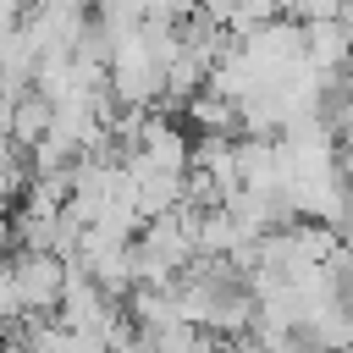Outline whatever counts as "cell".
I'll return each mask as SVG.
<instances>
[{"instance_id":"6da1fadb","label":"cell","mask_w":353,"mask_h":353,"mask_svg":"<svg viewBox=\"0 0 353 353\" xmlns=\"http://www.w3.org/2000/svg\"><path fill=\"white\" fill-rule=\"evenodd\" d=\"M11 276H17V292H22L28 314H50L61 303V292H66V259L55 248H17Z\"/></svg>"},{"instance_id":"7a4b0ae2","label":"cell","mask_w":353,"mask_h":353,"mask_svg":"<svg viewBox=\"0 0 353 353\" xmlns=\"http://www.w3.org/2000/svg\"><path fill=\"white\" fill-rule=\"evenodd\" d=\"M303 61L325 77H336L347 61H353V22L336 11V17H314L303 22Z\"/></svg>"},{"instance_id":"3957f363","label":"cell","mask_w":353,"mask_h":353,"mask_svg":"<svg viewBox=\"0 0 353 353\" xmlns=\"http://www.w3.org/2000/svg\"><path fill=\"white\" fill-rule=\"evenodd\" d=\"M176 116L193 127V132H226V138H237L243 132V116H237V99H226V94H215L210 83L204 88H193L182 105H176Z\"/></svg>"},{"instance_id":"277c9868","label":"cell","mask_w":353,"mask_h":353,"mask_svg":"<svg viewBox=\"0 0 353 353\" xmlns=\"http://www.w3.org/2000/svg\"><path fill=\"white\" fill-rule=\"evenodd\" d=\"M199 17H210V22L232 28V22H237V0H199Z\"/></svg>"},{"instance_id":"5b68a950","label":"cell","mask_w":353,"mask_h":353,"mask_svg":"<svg viewBox=\"0 0 353 353\" xmlns=\"http://www.w3.org/2000/svg\"><path fill=\"white\" fill-rule=\"evenodd\" d=\"M347 309H353V292H347Z\"/></svg>"}]
</instances>
